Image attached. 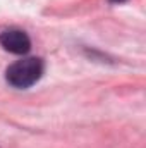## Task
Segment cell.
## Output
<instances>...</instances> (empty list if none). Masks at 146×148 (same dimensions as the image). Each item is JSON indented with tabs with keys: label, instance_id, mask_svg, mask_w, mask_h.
Returning a JSON list of instances; mask_svg holds the SVG:
<instances>
[{
	"label": "cell",
	"instance_id": "obj_1",
	"mask_svg": "<svg viewBox=\"0 0 146 148\" xmlns=\"http://www.w3.org/2000/svg\"><path fill=\"white\" fill-rule=\"evenodd\" d=\"M43 74V62L38 57H28L7 67L5 77L14 88H29Z\"/></svg>",
	"mask_w": 146,
	"mask_h": 148
},
{
	"label": "cell",
	"instance_id": "obj_3",
	"mask_svg": "<svg viewBox=\"0 0 146 148\" xmlns=\"http://www.w3.org/2000/svg\"><path fill=\"white\" fill-rule=\"evenodd\" d=\"M110 2H113V3H120V2H126V0H110Z\"/></svg>",
	"mask_w": 146,
	"mask_h": 148
},
{
	"label": "cell",
	"instance_id": "obj_2",
	"mask_svg": "<svg viewBox=\"0 0 146 148\" xmlns=\"http://www.w3.org/2000/svg\"><path fill=\"white\" fill-rule=\"evenodd\" d=\"M0 45L10 52V53H17V55H24L31 50V40L29 36L21 31V29H7L0 35Z\"/></svg>",
	"mask_w": 146,
	"mask_h": 148
}]
</instances>
